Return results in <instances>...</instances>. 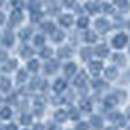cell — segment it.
Wrapping results in <instances>:
<instances>
[{"mask_svg": "<svg viewBox=\"0 0 130 130\" xmlns=\"http://www.w3.org/2000/svg\"><path fill=\"white\" fill-rule=\"evenodd\" d=\"M41 83H42V80L39 78V76H36V78H32V81H31V89H38V86L41 88Z\"/></svg>", "mask_w": 130, "mask_h": 130, "instance_id": "obj_35", "label": "cell"}, {"mask_svg": "<svg viewBox=\"0 0 130 130\" xmlns=\"http://www.w3.org/2000/svg\"><path fill=\"white\" fill-rule=\"evenodd\" d=\"M26 78H28L26 70H18V73H16V81H18V83H23Z\"/></svg>", "mask_w": 130, "mask_h": 130, "instance_id": "obj_29", "label": "cell"}, {"mask_svg": "<svg viewBox=\"0 0 130 130\" xmlns=\"http://www.w3.org/2000/svg\"><path fill=\"white\" fill-rule=\"evenodd\" d=\"M63 38H65V34H63V31H60V29H55L52 32V41H54V42H62Z\"/></svg>", "mask_w": 130, "mask_h": 130, "instance_id": "obj_15", "label": "cell"}, {"mask_svg": "<svg viewBox=\"0 0 130 130\" xmlns=\"http://www.w3.org/2000/svg\"><path fill=\"white\" fill-rule=\"evenodd\" d=\"M99 10L103 11V13H112V5H109V3H103V5L99 7Z\"/></svg>", "mask_w": 130, "mask_h": 130, "instance_id": "obj_37", "label": "cell"}, {"mask_svg": "<svg viewBox=\"0 0 130 130\" xmlns=\"http://www.w3.org/2000/svg\"><path fill=\"white\" fill-rule=\"evenodd\" d=\"M91 54H94V51H93V49H89V47H85V49H81V52H80L81 59H85V60H88L89 57H91Z\"/></svg>", "mask_w": 130, "mask_h": 130, "instance_id": "obj_20", "label": "cell"}, {"mask_svg": "<svg viewBox=\"0 0 130 130\" xmlns=\"http://www.w3.org/2000/svg\"><path fill=\"white\" fill-rule=\"evenodd\" d=\"M41 29L44 32H54L55 31V24L52 21H44V23H41Z\"/></svg>", "mask_w": 130, "mask_h": 130, "instance_id": "obj_13", "label": "cell"}, {"mask_svg": "<svg viewBox=\"0 0 130 130\" xmlns=\"http://www.w3.org/2000/svg\"><path fill=\"white\" fill-rule=\"evenodd\" d=\"M114 3H116L119 8H124V10L128 8V2H127V0H114Z\"/></svg>", "mask_w": 130, "mask_h": 130, "instance_id": "obj_36", "label": "cell"}, {"mask_svg": "<svg viewBox=\"0 0 130 130\" xmlns=\"http://www.w3.org/2000/svg\"><path fill=\"white\" fill-rule=\"evenodd\" d=\"M21 55L24 57V59H29V57L32 55V49L29 46H21Z\"/></svg>", "mask_w": 130, "mask_h": 130, "instance_id": "obj_25", "label": "cell"}, {"mask_svg": "<svg viewBox=\"0 0 130 130\" xmlns=\"http://www.w3.org/2000/svg\"><path fill=\"white\" fill-rule=\"evenodd\" d=\"M85 81H86V73L81 72V73H78V76L75 78V86H81V85H85Z\"/></svg>", "mask_w": 130, "mask_h": 130, "instance_id": "obj_17", "label": "cell"}, {"mask_svg": "<svg viewBox=\"0 0 130 130\" xmlns=\"http://www.w3.org/2000/svg\"><path fill=\"white\" fill-rule=\"evenodd\" d=\"M63 89H65V81L63 80H57L54 83V91L55 93H62Z\"/></svg>", "mask_w": 130, "mask_h": 130, "instance_id": "obj_21", "label": "cell"}, {"mask_svg": "<svg viewBox=\"0 0 130 130\" xmlns=\"http://www.w3.org/2000/svg\"><path fill=\"white\" fill-rule=\"evenodd\" d=\"M54 117H55L57 122H65V120H67V117H68V114L65 112V111H55Z\"/></svg>", "mask_w": 130, "mask_h": 130, "instance_id": "obj_16", "label": "cell"}, {"mask_svg": "<svg viewBox=\"0 0 130 130\" xmlns=\"http://www.w3.org/2000/svg\"><path fill=\"white\" fill-rule=\"evenodd\" d=\"M96 39H98V36H96L94 31H86L85 32V41H86V42H94Z\"/></svg>", "mask_w": 130, "mask_h": 130, "instance_id": "obj_22", "label": "cell"}, {"mask_svg": "<svg viewBox=\"0 0 130 130\" xmlns=\"http://www.w3.org/2000/svg\"><path fill=\"white\" fill-rule=\"evenodd\" d=\"M67 114H68V117H70V119H73V120H76V119H78V116H80L78 109H75V107H70Z\"/></svg>", "mask_w": 130, "mask_h": 130, "instance_id": "obj_32", "label": "cell"}, {"mask_svg": "<svg viewBox=\"0 0 130 130\" xmlns=\"http://www.w3.org/2000/svg\"><path fill=\"white\" fill-rule=\"evenodd\" d=\"M127 130H130V125H128V128H127Z\"/></svg>", "mask_w": 130, "mask_h": 130, "instance_id": "obj_51", "label": "cell"}, {"mask_svg": "<svg viewBox=\"0 0 130 130\" xmlns=\"http://www.w3.org/2000/svg\"><path fill=\"white\" fill-rule=\"evenodd\" d=\"M127 42H128V38H127V34H117L116 38L112 39V46L116 47V49H122L124 46H127Z\"/></svg>", "mask_w": 130, "mask_h": 130, "instance_id": "obj_1", "label": "cell"}, {"mask_svg": "<svg viewBox=\"0 0 130 130\" xmlns=\"http://www.w3.org/2000/svg\"><path fill=\"white\" fill-rule=\"evenodd\" d=\"M114 62L122 67V65H125V62H127V60H125V57L122 55V54H116V55H114Z\"/></svg>", "mask_w": 130, "mask_h": 130, "instance_id": "obj_31", "label": "cell"}, {"mask_svg": "<svg viewBox=\"0 0 130 130\" xmlns=\"http://www.w3.org/2000/svg\"><path fill=\"white\" fill-rule=\"evenodd\" d=\"M106 130H117V128H116V127H107Z\"/></svg>", "mask_w": 130, "mask_h": 130, "instance_id": "obj_49", "label": "cell"}, {"mask_svg": "<svg viewBox=\"0 0 130 130\" xmlns=\"http://www.w3.org/2000/svg\"><path fill=\"white\" fill-rule=\"evenodd\" d=\"M72 55V49L70 47H60L59 49V57H62V59H67V57Z\"/></svg>", "mask_w": 130, "mask_h": 130, "instance_id": "obj_18", "label": "cell"}, {"mask_svg": "<svg viewBox=\"0 0 130 130\" xmlns=\"http://www.w3.org/2000/svg\"><path fill=\"white\" fill-rule=\"evenodd\" d=\"M101 68H103V63H101V62H91V63H89V70L94 73V75L99 73Z\"/></svg>", "mask_w": 130, "mask_h": 130, "instance_id": "obj_19", "label": "cell"}, {"mask_svg": "<svg viewBox=\"0 0 130 130\" xmlns=\"http://www.w3.org/2000/svg\"><path fill=\"white\" fill-rule=\"evenodd\" d=\"M21 124L23 125H29L31 124V116L29 114H23L21 116Z\"/></svg>", "mask_w": 130, "mask_h": 130, "instance_id": "obj_40", "label": "cell"}, {"mask_svg": "<svg viewBox=\"0 0 130 130\" xmlns=\"http://www.w3.org/2000/svg\"><path fill=\"white\" fill-rule=\"evenodd\" d=\"M41 18H42V11H32V15H31V20H32L34 23L41 21Z\"/></svg>", "mask_w": 130, "mask_h": 130, "instance_id": "obj_39", "label": "cell"}, {"mask_svg": "<svg viewBox=\"0 0 130 130\" xmlns=\"http://www.w3.org/2000/svg\"><path fill=\"white\" fill-rule=\"evenodd\" d=\"M0 117H2V119H10V117H11V109L10 107H2V111H0Z\"/></svg>", "mask_w": 130, "mask_h": 130, "instance_id": "obj_30", "label": "cell"}, {"mask_svg": "<svg viewBox=\"0 0 130 130\" xmlns=\"http://www.w3.org/2000/svg\"><path fill=\"white\" fill-rule=\"evenodd\" d=\"M63 72H65V75H67V76H73V75H75V72H76V63L68 62L67 65H65Z\"/></svg>", "mask_w": 130, "mask_h": 130, "instance_id": "obj_11", "label": "cell"}, {"mask_svg": "<svg viewBox=\"0 0 130 130\" xmlns=\"http://www.w3.org/2000/svg\"><path fill=\"white\" fill-rule=\"evenodd\" d=\"M34 44H36V46H39V47H42L44 46V36L42 34L34 36Z\"/></svg>", "mask_w": 130, "mask_h": 130, "instance_id": "obj_38", "label": "cell"}, {"mask_svg": "<svg viewBox=\"0 0 130 130\" xmlns=\"http://www.w3.org/2000/svg\"><path fill=\"white\" fill-rule=\"evenodd\" d=\"M47 130H60V128H59V125H55V124H51Z\"/></svg>", "mask_w": 130, "mask_h": 130, "instance_id": "obj_46", "label": "cell"}, {"mask_svg": "<svg viewBox=\"0 0 130 130\" xmlns=\"http://www.w3.org/2000/svg\"><path fill=\"white\" fill-rule=\"evenodd\" d=\"M7 60V52L5 51H0V63H3Z\"/></svg>", "mask_w": 130, "mask_h": 130, "instance_id": "obj_43", "label": "cell"}, {"mask_svg": "<svg viewBox=\"0 0 130 130\" xmlns=\"http://www.w3.org/2000/svg\"><path fill=\"white\" fill-rule=\"evenodd\" d=\"M39 55L42 57V59H49V57L52 55V49L51 47H42V49H41V52H39Z\"/></svg>", "mask_w": 130, "mask_h": 130, "instance_id": "obj_28", "label": "cell"}, {"mask_svg": "<svg viewBox=\"0 0 130 130\" xmlns=\"http://www.w3.org/2000/svg\"><path fill=\"white\" fill-rule=\"evenodd\" d=\"M85 8L88 10V13H93V15L98 13V10H99V7H98L96 3H93V2H88L86 5H85Z\"/></svg>", "mask_w": 130, "mask_h": 130, "instance_id": "obj_23", "label": "cell"}, {"mask_svg": "<svg viewBox=\"0 0 130 130\" xmlns=\"http://www.w3.org/2000/svg\"><path fill=\"white\" fill-rule=\"evenodd\" d=\"M94 54L99 55V57H106L109 54V49H107L106 44H99V46H96V49H94Z\"/></svg>", "mask_w": 130, "mask_h": 130, "instance_id": "obj_10", "label": "cell"}, {"mask_svg": "<svg viewBox=\"0 0 130 130\" xmlns=\"http://www.w3.org/2000/svg\"><path fill=\"white\" fill-rule=\"evenodd\" d=\"M94 28L99 32H106L109 29V23L106 21V20H103V18H99V20H96V23H94Z\"/></svg>", "mask_w": 130, "mask_h": 130, "instance_id": "obj_3", "label": "cell"}, {"mask_svg": "<svg viewBox=\"0 0 130 130\" xmlns=\"http://www.w3.org/2000/svg\"><path fill=\"white\" fill-rule=\"evenodd\" d=\"M76 130H88V124L86 122H80V124L76 125Z\"/></svg>", "mask_w": 130, "mask_h": 130, "instance_id": "obj_42", "label": "cell"}, {"mask_svg": "<svg viewBox=\"0 0 130 130\" xmlns=\"http://www.w3.org/2000/svg\"><path fill=\"white\" fill-rule=\"evenodd\" d=\"M89 124L93 125V128H94V130H101V128H103V119H101L99 116H91Z\"/></svg>", "mask_w": 130, "mask_h": 130, "instance_id": "obj_7", "label": "cell"}, {"mask_svg": "<svg viewBox=\"0 0 130 130\" xmlns=\"http://www.w3.org/2000/svg\"><path fill=\"white\" fill-rule=\"evenodd\" d=\"M11 88V81L10 78H7V76H2V80H0V89H2L3 93H8Z\"/></svg>", "mask_w": 130, "mask_h": 130, "instance_id": "obj_9", "label": "cell"}, {"mask_svg": "<svg viewBox=\"0 0 130 130\" xmlns=\"http://www.w3.org/2000/svg\"><path fill=\"white\" fill-rule=\"evenodd\" d=\"M127 117H130V107L127 109Z\"/></svg>", "mask_w": 130, "mask_h": 130, "instance_id": "obj_50", "label": "cell"}, {"mask_svg": "<svg viewBox=\"0 0 130 130\" xmlns=\"http://www.w3.org/2000/svg\"><path fill=\"white\" fill-rule=\"evenodd\" d=\"M65 7H75V0H63Z\"/></svg>", "mask_w": 130, "mask_h": 130, "instance_id": "obj_44", "label": "cell"}, {"mask_svg": "<svg viewBox=\"0 0 130 130\" xmlns=\"http://www.w3.org/2000/svg\"><path fill=\"white\" fill-rule=\"evenodd\" d=\"M109 119H111V120H114L117 125H125V116H124V114L112 112L111 116H109Z\"/></svg>", "mask_w": 130, "mask_h": 130, "instance_id": "obj_4", "label": "cell"}, {"mask_svg": "<svg viewBox=\"0 0 130 130\" xmlns=\"http://www.w3.org/2000/svg\"><path fill=\"white\" fill-rule=\"evenodd\" d=\"M57 68H59V63L54 62V60H51V62L44 63V70H46V73H49V75L55 73V72H57Z\"/></svg>", "mask_w": 130, "mask_h": 130, "instance_id": "obj_6", "label": "cell"}, {"mask_svg": "<svg viewBox=\"0 0 130 130\" xmlns=\"http://www.w3.org/2000/svg\"><path fill=\"white\" fill-rule=\"evenodd\" d=\"M23 21V13L20 10H15L13 13H11V16H10V23H11V26L13 24H18V23H21Z\"/></svg>", "mask_w": 130, "mask_h": 130, "instance_id": "obj_5", "label": "cell"}, {"mask_svg": "<svg viewBox=\"0 0 130 130\" xmlns=\"http://www.w3.org/2000/svg\"><path fill=\"white\" fill-rule=\"evenodd\" d=\"M88 24H89V20L86 18V16H80V18H78V28H83V29H85Z\"/></svg>", "mask_w": 130, "mask_h": 130, "instance_id": "obj_34", "label": "cell"}, {"mask_svg": "<svg viewBox=\"0 0 130 130\" xmlns=\"http://www.w3.org/2000/svg\"><path fill=\"white\" fill-rule=\"evenodd\" d=\"M59 23L62 24V26H65V28H70L73 24V16L72 15H62L60 20H59Z\"/></svg>", "mask_w": 130, "mask_h": 130, "instance_id": "obj_8", "label": "cell"}, {"mask_svg": "<svg viewBox=\"0 0 130 130\" xmlns=\"http://www.w3.org/2000/svg\"><path fill=\"white\" fill-rule=\"evenodd\" d=\"M28 70L29 72H38L39 70V62L38 60H29V62H28Z\"/></svg>", "mask_w": 130, "mask_h": 130, "instance_id": "obj_27", "label": "cell"}, {"mask_svg": "<svg viewBox=\"0 0 130 130\" xmlns=\"http://www.w3.org/2000/svg\"><path fill=\"white\" fill-rule=\"evenodd\" d=\"M104 75H106V78H109V80H114V78H117V70L114 67H107L104 70Z\"/></svg>", "mask_w": 130, "mask_h": 130, "instance_id": "obj_14", "label": "cell"}, {"mask_svg": "<svg viewBox=\"0 0 130 130\" xmlns=\"http://www.w3.org/2000/svg\"><path fill=\"white\" fill-rule=\"evenodd\" d=\"M80 109H81V111H85V112H89V111H91V104H89V101L83 99L80 103Z\"/></svg>", "mask_w": 130, "mask_h": 130, "instance_id": "obj_33", "label": "cell"}, {"mask_svg": "<svg viewBox=\"0 0 130 130\" xmlns=\"http://www.w3.org/2000/svg\"><path fill=\"white\" fill-rule=\"evenodd\" d=\"M34 130H44V127H42L41 124H36V125H34Z\"/></svg>", "mask_w": 130, "mask_h": 130, "instance_id": "obj_48", "label": "cell"}, {"mask_svg": "<svg viewBox=\"0 0 130 130\" xmlns=\"http://www.w3.org/2000/svg\"><path fill=\"white\" fill-rule=\"evenodd\" d=\"M3 130H16V125L10 124V125H7V127H3Z\"/></svg>", "mask_w": 130, "mask_h": 130, "instance_id": "obj_45", "label": "cell"}, {"mask_svg": "<svg viewBox=\"0 0 130 130\" xmlns=\"http://www.w3.org/2000/svg\"><path fill=\"white\" fill-rule=\"evenodd\" d=\"M11 5H13V8L20 10V8L23 7V0H11Z\"/></svg>", "mask_w": 130, "mask_h": 130, "instance_id": "obj_41", "label": "cell"}, {"mask_svg": "<svg viewBox=\"0 0 130 130\" xmlns=\"http://www.w3.org/2000/svg\"><path fill=\"white\" fill-rule=\"evenodd\" d=\"M117 103H119V99H117L116 94L107 96V98L104 99V106H106V107H114V106H117Z\"/></svg>", "mask_w": 130, "mask_h": 130, "instance_id": "obj_12", "label": "cell"}, {"mask_svg": "<svg viewBox=\"0 0 130 130\" xmlns=\"http://www.w3.org/2000/svg\"><path fill=\"white\" fill-rule=\"evenodd\" d=\"M31 34H32V29H31V28H24V29L20 31V38H21L23 41H26L28 38H31Z\"/></svg>", "mask_w": 130, "mask_h": 130, "instance_id": "obj_24", "label": "cell"}, {"mask_svg": "<svg viewBox=\"0 0 130 130\" xmlns=\"http://www.w3.org/2000/svg\"><path fill=\"white\" fill-rule=\"evenodd\" d=\"M13 41H15V36H13V32H11V29H7L5 34H3V39H2L3 46H7V47L13 46Z\"/></svg>", "mask_w": 130, "mask_h": 130, "instance_id": "obj_2", "label": "cell"}, {"mask_svg": "<svg viewBox=\"0 0 130 130\" xmlns=\"http://www.w3.org/2000/svg\"><path fill=\"white\" fill-rule=\"evenodd\" d=\"M0 103H2V98H0Z\"/></svg>", "mask_w": 130, "mask_h": 130, "instance_id": "obj_52", "label": "cell"}, {"mask_svg": "<svg viewBox=\"0 0 130 130\" xmlns=\"http://www.w3.org/2000/svg\"><path fill=\"white\" fill-rule=\"evenodd\" d=\"M3 23H5V16H3V13L0 11V24H3Z\"/></svg>", "mask_w": 130, "mask_h": 130, "instance_id": "obj_47", "label": "cell"}, {"mask_svg": "<svg viewBox=\"0 0 130 130\" xmlns=\"http://www.w3.org/2000/svg\"><path fill=\"white\" fill-rule=\"evenodd\" d=\"M16 63H18V62H16L15 59L8 60V62H7V65H3V72H11V70H13V68L16 67Z\"/></svg>", "mask_w": 130, "mask_h": 130, "instance_id": "obj_26", "label": "cell"}]
</instances>
